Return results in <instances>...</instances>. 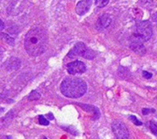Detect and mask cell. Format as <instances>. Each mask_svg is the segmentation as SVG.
I'll use <instances>...</instances> for the list:
<instances>
[{
	"instance_id": "cell-1",
	"label": "cell",
	"mask_w": 157,
	"mask_h": 139,
	"mask_svg": "<svg viewBox=\"0 0 157 139\" xmlns=\"http://www.w3.org/2000/svg\"><path fill=\"white\" fill-rule=\"evenodd\" d=\"M48 45V36L46 31L40 27L31 28L25 37L24 47L28 54L33 57L44 53Z\"/></svg>"
},
{
	"instance_id": "cell-2",
	"label": "cell",
	"mask_w": 157,
	"mask_h": 139,
	"mask_svg": "<svg viewBox=\"0 0 157 139\" xmlns=\"http://www.w3.org/2000/svg\"><path fill=\"white\" fill-rule=\"evenodd\" d=\"M60 89L62 93L68 98H79L86 93L87 86L81 78L68 77L62 82Z\"/></svg>"
},
{
	"instance_id": "cell-3",
	"label": "cell",
	"mask_w": 157,
	"mask_h": 139,
	"mask_svg": "<svg viewBox=\"0 0 157 139\" xmlns=\"http://www.w3.org/2000/svg\"><path fill=\"white\" fill-rule=\"evenodd\" d=\"M137 31L136 35L143 40V41H148L152 36H153V27L152 25L149 21L144 20V21H139L136 25Z\"/></svg>"
},
{
	"instance_id": "cell-4",
	"label": "cell",
	"mask_w": 157,
	"mask_h": 139,
	"mask_svg": "<svg viewBox=\"0 0 157 139\" xmlns=\"http://www.w3.org/2000/svg\"><path fill=\"white\" fill-rule=\"evenodd\" d=\"M112 131L118 139H127L129 137V131L125 124L121 121L116 120L112 123Z\"/></svg>"
},
{
	"instance_id": "cell-5",
	"label": "cell",
	"mask_w": 157,
	"mask_h": 139,
	"mask_svg": "<svg viewBox=\"0 0 157 139\" xmlns=\"http://www.w3.org/2000/svg\"><path fill=\"white\" fill-rule=\"evenodd\" d=\"M143 40L136 35H132L131 37V42H130V48L138 55H145L146 53V48L144 47V45L143 44Z\"/></svg>"
},
{
	"instance_id": "cell-6",
	"label": "cell",
	"mask_w": 157,
	"mask_h": 139,
	"mask_svg": "<svg viewBox=\"0 0 157 139\" xmlns=\"http://www.w3.org/2000/svg\"><path fill=\"white\" fill-rule=\"evenodd\" d=\"M86 71V64L80 60H75L67 64V71L69 74H81Z\"/></svg>"
},
{
	"instance_id": "cell-7",
	"label": "cell",
	"mask_w": 157,
	"mask_h": 139,
	"mask_svg": "<svg viewBox=\"0 0 157 139\" xmlns=\"http://www.w3.org/2000/svg\"><path fill=\"white\" fill-rule=\"evenodd\" d=\"M86 49V46L83 42H78L75 45V47L70 50L68 53V57L70 58H76V57H83L85 51Z\"/></svg>"
},
{
	"instance_id": "cell-8",
	"label": "cell",
	"mask_w": 157,
	"mask_h": 139,
	"mask_svg": "<svg viewBox=\"0 0 157 139\" xmlns=\"http://www.w3.org/2000/svg\"><path fill=\"white\" fill-rule=\"evenodd\" d=\"M112 23V17L109 14L102 15L97 21V28L98 30H105L108 28Z\"/></svg>"
},
{
	"instance_id": "cell-9",
	"label": "cell",
	"mask_w": 157,
	"mask_h": 139,
	"mask_svg": "<svg viewBox=\"0 0 157 139\" xmlns=\"http://www.w3.org/2000/svg\"><path fill=\"white\" fill-rule=\"evenodd\" d=\"M92 0H80L75 7V11L79 16H83L87 13L90 9Z\"/></svg>"
},
{
	"instance_id": "cell-10",
	"label": "cell",
	"mask_w": 157,
	"mask_h": 139,
	"mask_svg": "<svg viewBox=\"0 0 157 139\" xmlns=\"http://www.w3.org/2000/svg\"><path fill=\"white\" fill-rule=\"evenodd\" d=\"M20 64H21V61L18 58H10L6 63V70L8 71H15V70H17L19 67H20Z\"/></svg>"
},
{
	"instance_id": "cell-11",
	"label": "cell",
	"mask_w": 157,
	"mask_h": 139,
	"mask_svg": "<svg viewBox=\"0 0 157 139\" xmlns=\"http://www.w3.org/2000/svg\"><path fill=\"white\" fill-rule=\"evenodd\" d=\"M96 56H97L96 52L94 50L88 49V48H86V51H85V53L83 55V57L85 59H87V60H93Z\"/></svg>"
},
{
	"instance_id": "cell-12",
	"label": "cell",
	"mask_w": 157,
	"mask_h": 139,
	"mask_svg": "<svg viewBox=\"0 0 157 139\" xmlns=\"http://www.w3.org/2000/svg\"><path fill=\"white\" fill-rule=\"evenodd\" d=\"M0 37H1V38H2L5 42H6V43L9 44L10 46H13V45H14L15 40H14L13 38L9 37L8 35H6V34H5V33H0Z\"/></svg>"
},
{
	"instance_id": "cell-13",
	"label": "cell",
	"mask_w": 157,
	"mask_h": 139,
	"mask_svg": "<svg viewBox=\"0 0 157 139\" xmlns=\"http://www.w3.org/2000/svg\"><path fill=\"white\" fill-rule=\"evenodd\" d=\"M40 94L38 92L32 91V92L30 93V94L29 95V101H35V100L40 99Z\"/></svg>"
},
{
	"instance_id": "cell-14",
	"label": "cell",
	"mask_w": 157,
	"mask_h": 139,
	"mask_svg": "<svg viewBox=\"0 0 157 139\" xmlns=\"http://www.w3.org/2000/svg\"><path fill=\"white\" fill-rule=\"evenodd\" d=\"M110 0H96V5L97 6L102 8V7H105L109 3Z\"/></svg>"
},
{
	"instance_id": "cell-15",
	"label": "cell",
	"mask_w": 157,
	"mask_h": 139,
	"mask_svg": "<svg viewBox=\"0 0 157 139\" xmlns=\"http://www.w3.org/2000/svg\"><path fill=\"white\" fill-rule=\"evenodd\" d=\"M149 128H150L151 132H152L154 135L157 136V124L156 123H155V122L151 121V122L149 123Z\"/></svg>"
},
{
	"instance_id": "cell-16",
	"label": "cell",
	"mask_w": 157,
	"mask_h": 139,
	"mask_svg": "<svg viewBox=\"0 0 157 139\" xmlns=\"http://www.w3.org/2000/svg\"><path fill=\"white\" fill-rule=\"evenodd\" d=\"M130 120H131L133 124H135V126H140L143 125V123H142L140 120H138V118H137L136 116H134V115H130Z\"/></svg>"
},
{
	"instance_id": "cell-17",
	"label": "cell",
	"mask_w": 157,
	"mask_h": 139,
	"mask_svg": "<svg viewBox=\"0 0 157 139\" xmlns=\"http://www.w3.org/2000/svg\"><path fill=\"white\" fill-rule=\"evenodd\" d=\"M39 123L41 126H48L49 125V121L43 115H40L39 116Z\"/></svg>"
},
{
	"instance_id": "cell-18",
	"label": "cell",
	"mask_w": 157,
	"mask_h": 139,
	"mask_svg": "<svg viewBox=\"0 0 157 139\" xmlns=\"http://www.w3.org/2000/svg\"><path fill=\"white\" fill-rule=\"evenodd\" d=\"M143 76L145 78V79H151L153 77V74L149 71H143Z\"/></svg>"
},
{
	"instance_id": "cell-19",
	"label": "cell",
	"mask_w": 157,
	"mask_h": 139,
	"mask_svg": "<svg viewBox=\"0 0 157 139\" xmlns=\"http://www.w3.org/2000/svg\"><path fill=\"white\" fill-rule=\"evenodd\" d=\"M150 113H155V110L154 109H143V115H148Z\"/></svg>"
},
{
	"instance_id": "cell-20",
	"label": "cell",
	"mask_w": 157,
	"mask_h": 139,
	"mask_svg": "<svg viewBox=\"0 0 157 139\" xmlns=\"http://www.w3.org/2000/svg\"><path fill=\"white\" fill-rule=\"evenodd\" d=\"M4 27H5V25H4L3 21L0 19V30H3V29H4Z\"/></svg>"
}]
</instances>
